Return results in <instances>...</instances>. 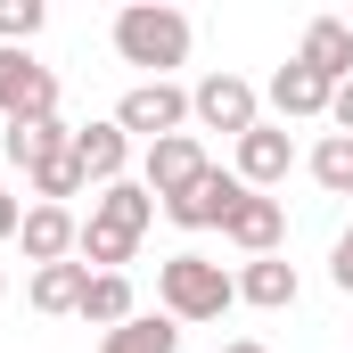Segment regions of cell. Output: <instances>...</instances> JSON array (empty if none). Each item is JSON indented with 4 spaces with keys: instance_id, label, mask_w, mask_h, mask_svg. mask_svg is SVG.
Here are the masks:
<instances>
[{
    "instance_id": "obj_7",
    "label": "cell",
    "mask_w": 353,
    "mask_h": 353,
    "mask_svg": "<svg viewBox=\"0 0 353 353\" xmlns=\"http://www.w3.org/2000/svg\"><path fill=\"white\" fill-rule=\"evenodd\" d=\"M239 197H247V181L230 173V165H205V173H197L173 205H165V222H181V230H222Z\"/></svg>"
},
{
    "instance_id": "obj_4",
    "label": "cell",
    "mask_w": 353,
    "mask_h": 353,
    "mask_svg": "<svg viewBox=\"0 0 353 353\" xmlns=\"http://www.w3.org/2000/svg\"><path fill=\"white\" fill-rule=\"evenodd\" d=\"M115 123H123L132 148H157V140L189 132V90L181 83H132L123 99H115Z\"/></svg>"
},
{
    "instance_id": "obj_14",
    "label": "cell",
    "mask_w": 353,
    "mask_h": 353,
    "mask_svg": "<svg viewBox=\"0 0 353 353\" xmlns=\"http://www.w3.org/2000/svg\"><path fill=\"white\" fill-rule=\"evenodd\" d=\"M304 296V279L288 255H255V263H239V304H255V312H288Z\"/></svg>"
},
{
    "instance_id": "obj_26",
    "label": "cell",
    "mask_w": 353,
    "mask_h": 353,
    "mask_svg": "<svg viewBox=\"0 0 353 353\" xmlns=\"http://www.w3.org/2000/svg\"><path fill=\"white\" fill-rule=\"evenodd\" d=\"M329 132L353 140V83H337V99H329Z\"/></svg>"
},
{
    "instance_id": "obj_27",
    "label": "cell",
    "mask_w": 353,
    "mask_h": 353,
    "mask_svg": "<svg viewBox=\"0 0 353 353\" xmlns=\"http://www.w3.org/2000/svg\"><path fill=\"white\" fill-rule=\"evenodd\" d=\"M222 353H271V345H263V337H230Z\"/></svg>"
},
{
    "instance_id": "obj_16",
    "label": "cell",
    "mask_w": 353,
    "mask_h": 353,
    "mask_svg": "<svg viewBox=\"0 0 353 353\" xmlns=\"http://www.w3.org/2000/svg\"><path fill=\"white\" fill-rule=\"evenodd\" d=\"M66 148H74V123H58V115H41V123H8V132H0V157H8L17 173L50 165V157H66Z\"/></svg>"
},
{
    "instance_id": "obj_3",
    "label": "cell",
    "mask_w": 353,
    "mask_h": 353,
    "mask_svg": "<svg viewBox=\"0 0 353 353\" xmlns=\"http://www.w3.org/2000/svg\"><path fill=\"white\" fill-rule=\"evenodd\" d=\"M189 123L197 132H230V148L263 123V90L247 83V74H230V66H214V74H197L189 83Z\"/></svg>"
},
{
    "instance_id": "obj_17",
    "label": "cell",
    "mask_w": 353,
    "mask_h": 353,
    "mask_svg": "<svg viewBox=\"0 0 353 353\" xmlns=\"http://www.w3.org/2000/svg\"><path fill=\"white\" fill-rule=\"evenodd\" d=\"M165 205L140 189V181H115V189H99L90 197V222H115V230H132V239H148V222H157Z\"/></svg>"
},
{
    "instance_id": "obj_13",
    "label": "cell",
    "mask_w": 353,
    "mask_h": 353,
    "mask_svg": "<svg viewBox=\"0 0 353 353\" xmlns=\"http://www.w3.org/2000/svg\"><path fill=\"white\" fill-rule=\"evenodd\" d=\"M296 58H304L321 83H353V25L345 17H312L304 41H296Z\"/></svg>"
},
{
    "instance_id": "obj_15",
    "label": "cell",
    "mask_w": 353,
    "mask_h": 353,
    "mask_svg": "<svg viewBox=\"0 0 353 353\" xmlns=\"http://www.w3.org/2000/svg\"><path fill=\"white\" fill-rule=\"evenodd\" d=\"M83 288H90V263H41L25 279L33 312H50V321H83Z\"/></svg>"
},
{
    "instance_id": "obj_6",
    "label": "cell",
    "mask_w": 353,
    "mask_h": 353,
    "mask_svg": "<svg viewBox=\"0 0 353 353\" xmlns=\"http://www.w3.org/2000/svg\"><path fill=\"white\" fill-rule=\"evenodd\" d=\"M205 165H214V157H205V140H197V132H173V140L140 148V189H148L157 205H173V197L205 173Z\"/></svg>"
},
{
    "instance_id": "obj_5",
    "label": "cell",
    "mask_w": 353,
    "mask_h": 353,
    "mask_svg": "<svg viewBox=\"0 0 353 353\" xmlns=\"http://www.w3.org/2000/svg\"><path fill=\"white\" fill-rule=\"evenodd\" d=\"M58 115V74L33 50H0V123H41Z\"/></svg>"
},
{
    "instance_id": "obj_10",
    "label": "cell",
    "mask_w": 353,
    "mask_h": 353,
    "mask_svg": "<svg viewBox=\"0 0 353 353\" xmlns=\"http://www.w3.org/2000/svg\"><path fill=\"white\" fill-rule=\"evenodd\" d=\"M263 99H271V115H279V123H329V99H337V83H321L304 58H288V66L263 83Z\"/></svg>"
},
{
    "instance_id": "obj_2",
    "label": "cell",
    "mask_w": 353,
    "mask_h": 353,
    "mask_svg": "<svg viewBox=\"0 0 353 353\" xmlns=\"http://www.w3.org/2000/svg\"><path fill=\"white\" fill-rule=\"evenodd\" d=\"M189 41H197V25H189L181 8H165V0L115 8V58L140 66L148 83H173V66H189Z\"/></svg>"
},
{
    "instance_id": "obj_21",
    "label": "cell",
    "mask_w": 353,
    "mask_h": 353,
    "mask_svg": "<svg viewBox=\"0 0 353 353\" xmlns=\"http://www.w3.org/2000/svg\"><path fill=\"white\" fill-rule=\"evenodd\" d=\"M304 173L321 181L329 197H353V140H345V132H321L312 157H304Z\"/></svg>"
},
{
    "instance_id": "obj_22",
    "label": "cell",
    "mask_w": 353,
    "mask_h": 353,
    "mask_svg": "<svg viewBox=\"0 0 353 353\" xmlns=\"http://www.w3.org/2000/svg\"><path fill=\"white\" fill-rule=\"evenodd\" d=\"M25 189H33V205H66V197H83L90 181H83V165H74V148H66V157L33 165V173H25Z\"/></svg>"
},
{
    "instance_id": "obj_25",
    "label": "cell",
    "mask_w": 353,
    "mask_h": 353,
    "mask_svg": "<svg viewBox=\"0 0 353 353\" xmlns=\"http://www.w3.org/2000/svg\"><path fill=\"white\" fill-rule=\"evenodd\" d=\"M17 230H25V205H17V189H0V247H17Z\"/></svg>"
},
{
    "instance_id": "obj_23",
    "label": "cell",
    "mask_w": 353,
    "mask_h": 353,
    "mask_svg": "<svg viewBox=\"0 0 353 353\" xmlns=\"http://www.w3.org/2000/svg\"><path fill=\"white\" fill-rule=\"evenodd\" d=\"M50 25L41 0H0V50H33V33Z\"/></svg>"
},
{
    "instance_id": "obj_8",
    "label": "cell",
    "mask_w": 353,
    "mask_h": 353,
    "mask_svg": "<svg viewBox=\"0 0 353 353\" xmlns=\"http://www.w3.org/2000/svg\"><path fill=\"white\" fill-rule=\"evenodd\" d=\"M74 165H83L90 197H99V189H115V181H132V140H123V123H115V115L74 123Z\"/></svg>"
},
{
    "instance_id": "obj_19",
    "label": "cell",
    "mask_w": 353,
    "mask_h": 353,
    "mask_svg": "<svg viewBox=\"0 0 353 353\" xmlns=\"http://www.w3.org/2000/svg\"><path fill=\"white\" fill-rule=\"evenodd\" d=\"M99 353H181V321H165V312H132L123 329L99 337Z\"/></svg>"
},
{
    "instance_id": "obj_20",
    "label": "cell",
    "mask_w": 353,
    "mask_h": 353,
    "mask_svg": "<svg viewBox=\"0 0 353 353\" xmlns=\"http://www.w3.org/2000/svg\"><path fill=\"white\" fill-rule=\"evenodd\" d=\"M132 255H140V239H132V230L90 222V214H83V247H74V263H90V271H123Z\"/></svg>"
},
{
    "instance_id": "obj_28",
    "label": "cell",
    "mask_w": 353,
    "mask_h": 353,
    "mask_svg": "<svg viewBox=\"0 0 353 353\" xmlns=\"http://www.w3.org/2000/svg\"><path fill=\"white\" fill-rule=\"evenodd\" d=\"M0 304H8V271H0Z\"/></svg>"
},
{
    "instance_id": "obj_18",
    "label": "cell",
    "mask_w": 353,
    "mask_h": 353,
    "mask_svg": "<svg viewBox=\"0 0 353 353\" xmlns=\"http://www.w3.org/2000/svg\"><path fill=\"white\" fill-rule=\"evenodd\" d=\"M132 312H140L132 271H90V288H83V321H90V329H123Z\"/></svg>"
},
{
    "instance_id": "obj_9",
    "label": "cell",
    "mask_w": 353,
    "mask_h": 353,
    "mask_svg": "<svg viewBox=\"0 0 353 353\" xmlns=\"http://www.w3.org/2000/svg\"><path fill=\"white\" fill-rule=\"evenodd\" d=\"M230 173L247 181V189H263V197H271L279 181L296 173V140H288V123H255V132L230 148Z\"/></svg>"
},
{
    "instance_id": "obj_1",
    "label": "cell",
    "mask_w": 353,
    "mask_h": 353,
    "mask_svg": "<svg viewBox=\"0 0 353 353\" xmlns=\"http://www.w3.org/2000/svg\"><path fill=\"white\" fill-rule=\"evenodd\" d=\"M239 304V271H222L214 255H197V247H181L157 263V312L181 321V329H205V321H222Z\"/></svg>"
},
{
    "instance_id": "obj_11",
    "label": "cell",
    "mask_w": 353,
    "mask_h": 353,
    "mask_svg": "<svg viewBox=\"0 0 353 353\" xmlns=\"http://www.w3.org/2000/svg\"><path fill=\"white\" fill-rule=\"evenodd\" d=\"M17 247H25V263H74V247H83V214L74 205H25V230H17Z\"/></svg>"
},
{
    "instance_id": "obj_24",
    "label": "cell",
    "mask_w": 353,
    "mask_h": 353,
    "mask_svg": "<svg viewBox=\"0 0 353 353\" xmlns=\"http://www.w3.org/2000/svg\"><path fill=\"white\" fill-rule=\"evenodd\" d=\"M329 279H337V296H353V230L329 247Z\"/></svg>"
},
{
    "instance_id": "obj_12",
    "label": "cell",
    "mask_w": 353,
    "mask_h": 353,
    "mask_svg": "<svg viewBox=\"0 0 353 353\" xmlns=\"http://www.w3.org/2000/svg\"><path fill=\"white\" fill-rule=\"evenodd\" d=\"M222 239H230L247 263H255V255H279V239H288V205H279V197H263V189H247V197L230 205Z\"/></svg>"
}]
</instances>
